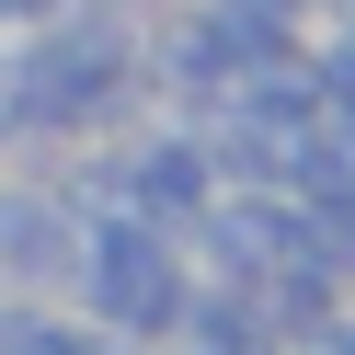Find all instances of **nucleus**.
Returning <instances> with one entry per match:
<instances>
[{
  "instance_id": "obj_4",
  "label": "nucleus",
  "mask_w": 355,
  "mask_h": 355,
  "mask_svg": "<svg viewBox=\"0 0 355 355\" xmlns=\"http://www.w3.org/2000/svg\"><path fill=\"white\" fill-rule=\"evenodd\" d=\"M321 80H332V92H355V35L332 46V69H321Z\"/></svg>"
},
{
  "instance_id": "obj_7",
  "label": "nucleus",
  "mask_w": 355,
  "mask_h": 355,
  "mask_svg": "<svg viewBox=\"0 0 355 355\" xmlns=\"http://www.w3.org/2000/svg\"><path fill=\"white\" fill-rule=\"evenodd\" d=\"M344 12H355V0H344Z\"/></svg>"
},
{
  "instance_id": "obj_1",
  "label": "nucleus",
  "mask_w": 355,
  "mask_h": 355,
  "mask_svg": "<svg viewBox=\"0 0 355 355\" xmlns=\"http://www.w3.org/2000/svg\"><path fill=\"white\" fill-rule=\"evenodd\" d=\"M80 286H92V309L115 332H149L184 309V275H172V241L149 230H92V263H80Z\"/></svg>"
},
{
  "instance_id": "obj_5",
  "label": "nucleus",
  "mask_w": 355,
  "mask_h": 355,
  "mask_svg": "<svg viewBox=\"0 0 355 355\" xmlns=\"http://www.w3.org/2000/svg\"><path fill=\"white\" fill-rule=\"evenodd\" d=\"M46 12H58V0H0V24H46Z\"/></svg>"
},
{
  "instance_id": "obj_6",
  "label": "nucleus",
  "mask_w": 355,
  "mask_h": 355,
  "mask_svg": "<svg viewBox=\"0 0 355 355\" xmlns=\"http://www.w3.org/2000/svg\"><path fill=\"white\" fill-rule=\"evenodd\" d=\"M321 355H355V321H344V332H321Z\"/></svg>"
},
{
  "instance_id": "obj_2",
  "label": "nucleus",
  "mask_w": 355,
  "mask_h": 355,
  "mask_svg": "<svg viewBox=\"0 0 355 355\" xmlns=\"http://www.w3.org/2000/svg\"><path fill=\"white\" fill-rule=\"evenodd\" d=\"M58 263H80V218L58 195L0 184V275H58Z\"/></svg>"
},
{
  "instance_id": "obj_3",
  "label": "nucleus",
  "mask_w": 355,
  "mask_h": 355,
  "mask_svg": "<svg viewBox=\"0 0 355 355\" xmlns=\"http://www.w3.org/2000/svg\"><path fill=\"white\" fill-rule=\"evenodd\" d=\"M286 12H298V0H230V24H241V35H252V24H263V35H275V24H286Z\"/></svg>"
}]
</instances>
